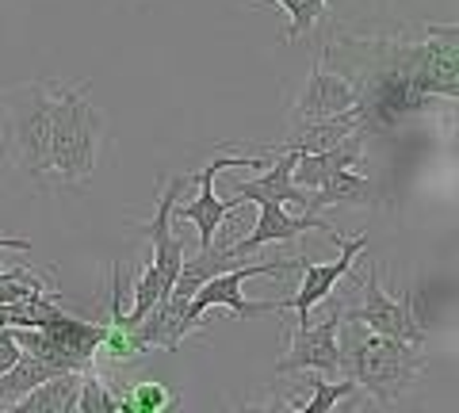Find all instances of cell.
<instances>
[{
    "label": "cell",
    "mask_w": 459,
    "mask_h": 413,
    "mask_svg": "<svg viewBox=\"0 0 459 413\" xmlns=\"http://www.w3.org/2000/svg\"><path fill=\"white\" fill-rule=\"evenodd\" d=\"M341 256L337 261H310V256H299V272H303V288H299L295 295H287V310H295L299 314V325L310 322V310L322 306L329 295H333V288L352 272L356 256H360L368 249V237H344L337 241Z\"/></svg>",
    "instance_id": "cell-8"
},
{
    "label": "cell",
    "mask_w": 459,
    "mask_h": 413,
    "mask_svg": "<svg viewBox=\"0 0 459 413\" xmlns=\"http://www.w3.org/2000/svg\"><path fill=\"white\" fill-rule=\"evenodd\" d=\"M4 111V158L12 168L47 188V153H50V104L54 81H23L0 99Z\"/></svg>",
    "instance_id": "cell-3"
},
{
    "label": "cell",
    "mask_w": 459,
    "mask_h": 413,
    "mask_svg": "<svg viewBox=\"0 0 459 413\" xmlns=\"http://www.w3.org/2000/svg\"><path fill=\"white\" fill-rule=\"evenodd\" d=\"M291 165H295V150L272 153L268 173H264V176H256V180H238L230 195H238L241 203H261V199H276V203H295L299 211H303V215H310V211H307V192L291 184Z\"/></svg>",
    "instance_id": "cell-13"
},
{
    "label": "cell",
    "mask_w": 459,
    "mask_h": 413,
    "mask_svg": "<svg viewBox=\"0 0 459 413\" xmlns=\"http://www.w3.org/2000/svg\"><path fill=\"white\" fill-rule=\"evenodd\" d=\"M272 158H214L204 173L192 176L199 184V195L192 199V203H180V207H172V219H184V222H192L195 230H199V249H207L214 245V234L222 230V222L226 215L234 207H241V199L238 195H230V199H219L214 195V176L222 173V168H268Z\"/></svg>",
    "instance_id": "cell-6"
},
{
    "label": "cell",
    "mask_w": 459,
    "mask_h": 413,
    "mask_svg": "<svg viewBox=\"0 0 459 413\" xmlns=\"http://www.w3.org/2000/svg\"><path fill=\"white\" fill-rule=\"evenodd\" d=\"M16 340L23 352H35L54 372H84V367L96 364L104 325L62 314L57 322L42 325V330H16Z\"/></svg>",
    "instance_id": "cell-5"
},
{
    "label": "cell",
    "mask_w": 459,
    "mask_h": 413,
    "mask_svg": "<svg viewBox=\"0 0 459 413\" xmlns=\"http://www.w3.org/2000/svg\"><path fill=\"white\" fill-rule=\"evenodd\" d=\"M360 99H356V89L341 73L325 65H314V73L307 81L303 96H299V111H295V123H314V119H329V116H341V111H352Z\"/></svg>",
    "instance_id": "cell-11"
},
{
    "label": "cell",
    "mask_w": 459,
    "mask_h": 413,
    "mask_svg": "<svg viewBox=\"0 0 459 413\" xmlns=\"http://www.w3.org/2000/svg\"><path fill=\"white\" fill-rule=\"evenodd\" d=\"M364 158V138L360 131L349 134L344 142H337V146L329 150H318V153H295V165H291V184L303 192H314L318 184H325L333 173H341V168H356Z\"/></svg>",
    "instance_id": "cell-12"
},
{
    "label": "cell",
    "mask_w": 459,
    "mask_h": 413,
    "mask_svg": "<svg viewBox=\"0 0 459 413\" xmlns=\"http://www.w3.org/2000/svg\"><path fill=\"white\" fill-rule=\"evenodd\" d=\"M104 119L81 89L54 84L50 104V153H47V188H69L92 176L100 158Z\"/></svg>",
    "instance_id": "cell-2"
},
{
    "label": "cell",
    "mask_w": 459,
    "mask_h": 413,
    "mask_svg": "<svg viewBox=\"0 0 459 413\" xmlns=\"http://www.w3.org/2000/svg\"><path fill=\"white\" fill-rule=\"evenodd\" d=\"M39 291H47V283H42L39 276H31V268L0 272V303H20V298H31Z\"/></svg>",
    "instance_id": "cell-22"
},
{
    "label": "cell",
    "mask_w": 459,
    "mask_h": 413,
    "mask_svg": "<svg viewBox=\"0 0 459 413\" xmlns=\"http://www.w3.org/2000/svg\"><path fill=\"white\" fill-rule=\"evenodd\" d=\"M20 340H16V330H12V325H0V372H4V367H12L20 360Z\"/></svg>",
    "instance_id": "cell-23"
},
{
    "label": "cell",
    "mask_w": 459,
    "mask_h": 413,
    "mask_svg": "<svg viewBox=\"0 0 459 413\" xmlns=\"http://www.w3.org/2000/svg\"><path fill=\"white\" fill-rule=\"evenodd\" d=\"M299 272V256H287V261H272V264H234L226 268V272H214L211 280H204L195 288V295L188 298V306H184V337L192 330L204 325V314L211 306H230L234 314L241 318H256V314H283L287 310V298H276V303H249L246 295H241V283L253 280V276H291Z\"/></svg>",
    "instance_id": "cell-4"
},
{
    "label": "cell",
    "mask_w": 459,
    "mask_h": 413,
    "mask_svg": "<svg viewBox=\"0 0 459 413\" xmlns=\"http://www.w3.org/2000/svg\"><path fill=\"white\" fill-rule=\"evenodd\" d=\"M119 398H123V409H134V413H157V409L172 406V394L161 383H134V387Z\"/></svg>",
    "instance_id": "cell-21"
},
{
    "label": "cell",
    "mask_w": 459,
    "mask_h": 413,
    "mask_svg": "<svg viewBox=\"0 0 459 413\" xmlns=\"http://www.w3.org/2000/svg\"><path fill=\"white\" fill-rule=\"evenodd\" d=\"M364 131V108L356 104L352 111H341V116H329V119H314V123H295L291 138H283L280 150H295V153H318L344 142L349 134Z\"/></svg>",
    "instance_id": "cell-14"
},
{
    "label": "cell",
    "mask_w": 459,
    "mask_h": 413,
    "mask_svg": "<svg viewBox=\"0 0 459 413\" xmlns=\"http://www.w3.org/2000/svg\"><path fill=\"white\" fill-rule=\"evenodd\" d=\"M77 409L81 413H119L123 398L108 391V379H100L96 364L81 372V387H77Z\"/></svg>",
    "instance_id": "cell-19"
},
{
    "label": "cell",
    "mask_w": 459,
    "mask_h": 413,
    "mask_svg": "<svg viewBox=\"0 0 459 413\" xmlns=\"http://www.w3.org/2000/svg\"><path fill=\"white\" fill-rule=\"evenodd\" d=\"M344 314H352L356 322H364L371 333L398 337V340H410V345H425V333H421L418 318L410 314V306L383 291L379 268H371V272L364 276V303L356 310H344Z\"/></svg>",
    "instance_id": "cell-9"
},
{
    "label": "cell",
    "mask_w": 459,
    "mask_h": 413,
    "mask_svg": "<svg viewBox=\"0 0 459 413\" xmlns=\"http://www.w3.org/2000/svg\"><path fill=\"white\" fill-rule=\"evenodd\" d=\"M276 4L287 8V16H291V23H287V31H283V42H299V39H307L314 31V23L325 16L329 0H276Z\"/></svg>",
    "instance_id": "cell-20"
},
{
    "label": "cell",
    "mask_w": 459,
    "mask_h": 413,
    "mask_svg": "<svg viewBox=\"0 0 459 413\" xmlns=\"http://www.w3.org/2000/svg\"><path fill=\"white\" fill-rule=\"evenodd\" d=\"M368 203H371V184L360 173H352V168H341L314 192H307L310 215H318L325 207H368Z\"/></svg>",
    "instance_id": "cell-16"
},
{
    "label": "cell",
    "mask_w": 459,
    "mask_h": 413,
    "mask_svg": "<svg viewBox=\"0 0 459 413\" xmlns=\"http://www.w3.org/2000/svg\"><path fill=\"white\" fill-rule=\"evenodd\" d=\"M337 348H341V375L352 379L356 391H368L376 402H394L402 391L413 387V379L425 367L421 345L371 333L352 314H341Z\"/></svg>",
    "instance_id": "cell-1"
},
{
    "label": "cell",
    "mask_w": 459,
    "mask_h": 413,
    "mask_svg": "<svg viewBox=\"0 0 459 413\" xmlns=\"http://www.w3.org/2000/svg\"><path fill=\"white\" fill-rule=\"evenodd\" d=\"M307 387H310V398H303V402H295L299 413H325V409H333L337 402H344L349 394H356V383L352 379H325L318 372H310L307 375Z\"/></svg>",
    "instance_id": "cell-18"
},
{
    "label": "cell",
    "mask_w": 459,
    "mask_h": 413,
    "mask_svg": "<svg viewBox=\"0 0 459 413\" xmlns=\"http://www.w3.org/2000/svg\"><path fill=\"white\" fill-rule=\"evenodd\" d=\"M50 375H57V372L47 360H39L35 352H20V360L0 372V409H12L27 391H35L39 383Z\"/></svg>",
    "instance_id": "cell-17"
},
{
    "label": "cell",
    "mask_w": 459,
    "mask_h": 413,
    "mask_svg": "<svg viewBox=\"0 0 459 413\" xmlns=\"http://www.w3.org/2000/svg\"><path fill=\"white\" fill-rule=\"evenodd\" d=\"M77 387H81V372H57L50 379H42L35 391H27L12 406V413H74Z\"/></svg>",
    "instance_id": "cell-15"
},
{
    "label": "cell",
    "mask_w": 459,
    "mask_h": 413,
    "mask_svg": "<svg viewBox=\"0 0 459 413\" xmlns=\"http://www.w3.org/2000/svg\"><path fill=\"white\" fill-rule=\"evenodd\" d=\"M337 330H341V310H329V314L310 325L303 322L291 337V348L276 364L280 375L291 372H318L325 379H341V348H337Z\"/></svg>",
    "instance_id": "cell-7"
},
{
    "label": "cell",
    "mask_w": 459,
    "mask_h": 413,
    "mask_svg": "<svg viewBox=\"0 0 459 413\" xmlns=\"http://www.w3.org/2000/svg\"><path fill=\"white\" fill-rule=\"evenodd\" d=\"M4 249L27 253V249H31V241H23V237H4V234H0V253H4Z\"/></svg>",
    "instance_id": "cell-24"
},
{
    "label": "cell",
    "mask_w": 459,
    "mask_h": 413,
    "mask_svg": "<svg viewBox=\"0 0 459 413\" xmlns=\"http://www.w3.org/2000/svg\"><path fill=\"white\" fill-rule=\"evenodd\" d=\"M261 215H256V226H253V234H246L241 241H234V245H226L230 253L238 256H249V253H256L261 245H268V241H291V237H303V234H310V230H322L329 241H341V230H333L325 219H318V215H287L283 211V203H276V199H261Z\"/></svg>",
    "instance_id": "cell-10"
}]
</instances>
